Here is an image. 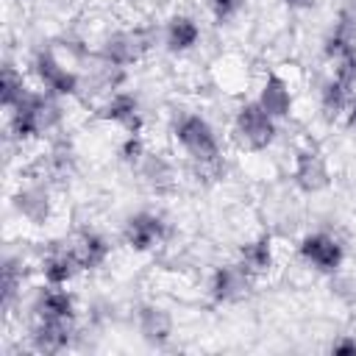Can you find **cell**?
I'll use <instances>...</instances> for the list:
<instances>
[{
  "mask_svg": "<svg viewBox=\"0 0 356 356\" xmlns=\"http://www.w3.org/2000/svg\"><path fill=\"white\" fill-rule=\"evenodd\" d=\"M58 120H61V108H58L56 97L47 92L28 89V95L14 108H8V134L19 142L39 139L50 128H56Z\"/></svg>",
  "mask_w": 356,
  "mask_h": 356,
  "instance_id": "cell-1",
  "label": "cell"
},
{
  "mask_svg": "<svg viewBox=\"0 0 356 356\" xmlns=\"http://www.w3.org/2000/svg\"><path fill=\"white\" fill-rule=\"evenodd\" d=\"M172 136L181 145V150L189 156V164H220L222 161L217 131L206 117L195 111H184L172 122Z\"/></svg>",
  "mask_w": 356,
  "mask_h": 356,
  "instance_id": "cell-2",
  "label": "cell"
},
{
  "mask_svg": "<svg viewBox=\"0 0 356 356\" xmlns=\"http://www.w3.org/2000/svg\"><path fill=\"white\" fill-rule=\"evenodd\" d=\"M275 122L278 120L270 117L259 106V100H248L234 114V134L248 150H264V147H270L275 142V134H278Z\"/></svg>",
  "mask_w": 356,
  "mask_h": 356,
  "instance_id": "cell-3",
  "label": "cell"
},
{
  "mask_svg": "<svg viewBox=\"0 0 356 356\" xmlns=\"http://www.w3.org/2000/svg\"><path fill=\"white\" fill-rule=\"evenodd\" d=\"M153 42V33L147 28H134V31H114L108 33L103 42H100V50H97V58L100 64H111V67H134L145 50L150 47Z\"/></svg>",
  "mask_w": 356,
  "mask_h": 356,
  "instance_id": "cell-4",
  "label": "cell"
},
{
  "mask_svg": "<svg viewBox=\"0 0 356 356\" xmlns=\"http://www.w3.org/2000/svg\"><path fill=\"white\" fill-rule=\"evenodd\" d=\"M298 256L317 273L334 275L345 261V245L328 231H312L298 242Z\"/></svg>",
  "mask_w": 356,
  "mask_h": 356,
  "instance_id": "cell-5",
  "label": "cell"
},
{
  "mask_svg": "<svg viewBox=\"0 0 356 356\" xmlns=\"http://www.w3.org/2000/svg\"><path fill=\"white\" fill-rule=\"evenodd\" d=\"M33 72H36L42 89H44L47 95H53V97H72V95H78V89H81L78 75H75L70 67H64V64L56 58L53 50H44V47H42V50L33 53Z\"/></svg>",
  "mask_w": 356,
  "mask_h": 356,
  "instance_id": "cell-6",
  "label": "cell"
},
{
  "mask_svg": "<svg viewBox=\"0 0 356 356\" xmlns=\"http://www.w3.org/2000/svg\"><path fill=\"white\" fill-rule=\"evenodd\" d=\"M250 284H253V275L239 261L220 264V267H214V273L209 278V298L220 306L239 303L250 295Z\"/></svg>",
  "mask_w": 356,
  "mask_h": 356,
  "instance_id": "cell-7",
  "label": "cell"
},
{
  "mask_svg": "<svg viewBox=\"0 0 356 356\" xmlns=\"http://www.w3.org/2000/svg\"><path fill=\"white\" fill-rule=\"evenodd\" d=\"M292 184L300 192H306V195L323 192L331 184V170H328V161L320 153V147L312 145V147H300L295 153V161H292Z\"/></svg>",
  "mask_w": 356,
  "mask_h": 356,
  "instance_id": "cell-8",
  "label": "cell"
},
{
  "mask_svg": "<svg viewBox=\"0 0 356 356\" xmlns=\"http://www.w3.org/2000/svg\"><path fill=\"white\" fill-rule=\"evenodd\" d=\"M167 236V222L161 214L156 211H136L125 220L122 225V239L131 250L136 253H147L153 250L156 245H161Z\"/></svg>",
  "mask_w": 356,
  "mask_h": 356,
  "instance_id": "cell-9",
  "label": "cell"
},
{
  "mask_svg": "<svg viewBox=\"0 0 356 356\" xmlns=\"http://www.w3.org/2000/svg\"><path fill=\"white\" fill-rule=\"evenodd\" d=\"M97 117L125 128V134H142V122H145L142 108H139V97L134 92H111V97L100 106Z\"/></svg>",
  "mask_w": 356,
  "mask_h": 356,
  "instance_id": "cell-10",
  "label": "cell"
},
{
  "mask_svg": "<svg viewBox=\"0 0 356 356\" xmlns=\"http://www.w3.org/2000/svg\"><path fill=\"white\" fill-rule=\"evenodd\" d=\"M75 328L72 320H50V317H36L31 328V345L36 353H61L72 345Z\"/></svg>",
  "mask_w": 356,
  "mask_h": 356,
  "instance_id": "cell-11",
  "label": "cell"
},
{
  "mask_svg": "<svg viewBox=\"0 0 356 356\" xmlns=\"http://www.w3.org/2000/svg\"><path fill=\"white\" fill-rule=\"evenodd\" d=\"M136 328H139V337L153 345V348H164L170 339H172V314L159 306V303H142L136 309Z\"/></svg>",
  "mask_w": 356,
  "mask_h": 356,
  "instance_id": "cell-12",
  "label": "cell"
},
{
  "mask_svg": "<svg viewBox=\"0 0 356 356\" xmlns=\"http://www.w3.org/2000/svg\"><path fill=\"white\" fill-rule=\"evenodd\" d=\"M78 273H81V261H78L72 245L56 242V245L42 256V275H44L47 284L67 286Z\"/></svg>",
  "mask_w": 356,
  "mask_h": 356,
  "instance_id": "cell-13",
  "label": "cell"
},
{
  "mask_svg": "<svg viewBox=\"0 0 356 356\" xmlns=\"http://www.w3.org/2000/svg\"><path fill=\"white\" fill-rule=\"evenodd\" d=\"M200 44V25L189 14H172L164 22V47L170 53H189Z\"/></svg>",
  "mask_w": 356,
  "mask_h": 356,
  "instance_id": "cell-14",
  "label": "cell"
},
{
  "mask_svg": "<svg viewBox=\"0 0 356 356\" xmlns=\"http://www.w3.org/2000/svg\"><path fill=\"white\" fill-rule=\"evenodd\" d=\"M14 209L33 225H44L50 220V211H53V203H50V192L42 186V184H28V186H19L17 195H14Z\"/></svg>",
  "mask_w": 356,
  "mask_h": 356,
  "instance_id": "cell-15",
  "label": "cell"
},
{
  "mask_svg": "<svg viewBox=\"0 0 356 356\" xmlns=\"http://www.w3.org/2000/svg\"><path fill=\"white\" fill-rule=\"evenodd\" d=\"M256 100H259V106H261L270 117H275V120H284V117H289V111H292V89H289V83L284 81V75H278V72H267V78H264V83H261Z\"/></svg>",
  "mask_w": 356,
  "mask_h": 356,
  "instance_id": "cell-16",
  "label": "cell"
},
{
  "mask_svg": "<svg viewBox=\"0 0 356 356\" xmlns=\"http://www.w3.org/2000/svg\"><path fill=\"white\" fill-rule=\"evenodd\" d=\"M36 317H50V320H75V295L58 284H47V289H42L36 295L33 303Z\"/></svg>",
  "mask_w": 356,
  "mask_h": 356,
  "instance_id": "cell-17",
  "label": "cell"
},
{
  "mask_svg": "<svg viewBox=\"0 0 356 356\" xmlns=\"http://www.w3.org/2000/svg\"><path fill=\"white\" fill-rule=\"evenodd\" d=\"M239 264L253 275H264L273 270L275 264V253H273V236L270 234H259L253 239H248L242 248H239Z\"/></svg>",
  "mask_w": 356,
  "mask_h": 356,
  "instance_id": "cell-18",
  "label": "cell"
},
{
  "mask_svg": "<svg viewBox=\"0 0 356 356\" xmlns=\"http://www.w3.org/2000/svg\"><path fill=\"white\" fill-rule=\"evenodd\" d=\"M72 250H75V256L81 261V270H97V267L106 264V259L111 253V245H108V239L100 231L86 228V231H81L75 236Z\"/></svg>",
  "mask_w": 356,
  "mask_h": 356,
  "instance_id": "cell-19",
  "label": "cell"
},
{
  "mask_svg": "<svg viewBox=\"0 0 356 356\" xmlns=\"http://www.w3.org/2000/svg\"><path fill=\"white\" fill-rule=\"evenodd\" d=\"M353 92H356V86H350V83L339 81L337 75H331V78L323 83V89H320V108H323V114H325L328 120L345 117Z\"/></svg>",
  "mask_w": 356,
  "mask_h": 356,
  "instance_id": "cell-20",
  "label": "cell"
},
{
  "mask_svg": "<svg viewBox=\"0 0 356 356\" xmlns=\"http://www.w3.org/2000/svg\"><path fill=\"white\" fill-rule=\"evenodd\" d=\"M136 170L142 172L145 184H147L150 189H156V192H170V189H175V178H178V175H175L172 161H167L164 156L147 153Z\"/></svg>",
  "mask_w": 356,
  "mask_h": 356,
  "instance_id": "cell-21",
  "label": "cell"
},
{
  "mask_svg": "<svg viewBox=\"0 0 356 356\" xmlns=\"http://www.w3.org/2000/svg\"><path fill=\"white\" fill-rule=\"evenodd\" d=\"M323 53H325V58L331 64L339 61V58L356 56V31L342 25V22H334V28L323 39Z\"/></svg>",
  "mask_w": 356,
  "mask_h": 356,
  "instance_id": "cell-22",
  "label": "cell"
},
{
  "mask_svg": "<svg viewBox=\"0 0 356 356\" xmlns=\"http://www.w3.org/2000/svg\"><path fill=\"white\" fill-rule=\"evenodd\" d=\"M25 95H28V86H25L22 72L11 61H6L3 75H0V103H3V108H14Z\"/></svg>",
  "mask_w": 356,
  "mask_h": 356,
  "instance_id": "cell-23",
  "label": "cell"
},
{
  "mask_svg": "<svg viewBox=\"0 0 356 356\" xmlns=\"http://www.w3.org/2000/svg\"><path fill=\"white\" fill-rule=\"evenodd\" d=\"M22 289V261L14 256L3 259V303L11 306Z\"/></svg>",
  "mask_w": 356,
  "mask_h": 356,
  "instance_id": "cell-24",
  "label": "cell"
},
{
  "mask_svg": "<svg viewBox=\"0 0 356 356\" xmlns=\"http://www.w3.org/2000/svg\"><path fill=\"white\" fill-rule=\"evenodd\" d=\"M120 159L128 164V167H139L142 159L147 156V147H145V139L142 134H125V139L120 142Z\"/></svg>",
  "mask_w": 356,
  "mask_h": 356,
  "instance_id": "cell-25",
  "label": "cell"
},
{
  "mask_svg": "<svg viewBox=\"0 0 356 356\" xmlns=\"http://www.w3.org/2000/svg\"><path fill=\"white\" fill-rule=\"evenodd\" d=\"M245 6H248V0H206L209 14H211L220 25L236 19V17L245 11Z\"/></svg>",
  "mask_w": 356,
  "mask_h": 356,
  "instance_id": "cell-26",
  "label": "cell"
},
{
  "mask_svg": "<svg viewBox=\"0 0 356 356\" xmlns=\"http://www.w3.org/2000/svg\"><path fill=\"white\" fill-rule=\"evenodd\" d=\"M334 75L350 86H356V56H348V58H339L334 61Z\"/></svg>",
  "mask_w": 356,
  "mask_h": 356,
  "instance_id": "cell-27",
  "label": "cell"
},
{
  "mask_svg": "<svg viewBox=\"0 0 356 356\" xmlns=\"http://www.w3.org/2000/svg\"><path fill=\"white\" fill-rule=\"evenodd\" d=\"M331 353H337V356H345V353H356V337H350V334H342L339 339H334L331 342V348H328Z\"/></svg>",
  "mask_w": 356,
  "mask_h": 356,
  "instance_id": "cell-28",
  "label": "cell"
},
{
  "mask_svg": "<svg viewBox=\"0 0 356 356\" xmlns=\"http://www.w3.org/2000/svg\"><path fill=\"white\" fill-rule=\"evenodd\" d=\"M345 125H348V131H353V134H356V92H353L350 106H348V111H345Z\"/></svg>",
  "mask_w": 356,
  "mask_h": 356,
  "instance_id": "cell-29",
  "label": "cell"
},
{
  "mask_svg": "<svg viewBox=\"0 0 356 356\" xmlns=\"http://www.w3.org/2000/svg\"><path fill=\"white\" fill-rule=\"evenodd\" d=\"M314 3L317 0H284V6L289 11H309V8H314Z\"/></svg>",
  "mask_w": 356,
  "mask_h": 356,
  "instance_id": "cell-30",
  "label": "cell"
}]
</instances>
